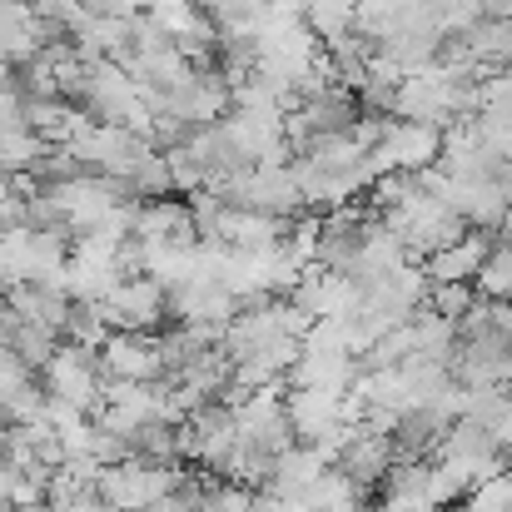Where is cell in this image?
<instances>
[{
    "label": "cell",
    "mask_w": 512,
    "mask_h": 512,
    "mask_svg": "<svg viewBox=\"0 0 512 512\" xmlns=\"http://www.w3.org/2000/svg\"><path fill=\"white\" fill-rule=\"evenodd\" d=\"M433 150H438V130L413 120L408 130H393V135H388L383 165H423V160H433Z\"/></svg>",
    "instance_id": "obj_1"
},
{
    "label": "cell",
    "mask_w": 512,
    "mask_h": 512,
    "mask_svg": "<svg viewBox=\"0 0 512 512\" xmlns=\"http://www.w3.org/2000/svg\"><path fill=\"white\" fill-rule=\"evenodd\" d=\"M483 259H488V244L483 239H453V249H443L438 254V264H433V274L443 279V284H463V279H473L478 269H483Z\"/></svg>",
    "instance_id": "obj_2"
},
{
    "label": "cell",
    "mask_w": 512,
    "mask_h": 512,
    "mask_svg": "<svg viewBox=\"0 0 512 512\" xmlns=\"http://www.w3.org/2000/svg\"><path fill=\"white\" fill-rule=\"evenodd\" d=\"M473 512H512V473H493L473 488Z\"/></svg>",
    "instance_id": "obj_3"
},
{
    "label": "cell",
    "mask_w": 512,
    "mask_h": 512,
    "mask_svg": "<svg viewBox=\"0 0 512 512\" xmlns=\"http://www.w3.org/2000/svg\"><path fill=\"white\" fill-rule=\"evenodd\" d=\"M348 468H353L358 478H378V473H388V443H383V438H368L363 448H353Z\"/></svg>",
    "instance_id": "obj_4"
},
{
    "label": "cell",
    "mask_w": 512,
    "mask_h": 512,
    "mask_svg": "<svg viewBox=\"0 0 512 512\" xmlns=\"http://www.w3.org/2000/svg\"><path fill=\"white\" fill-rule=\"evenodd\" d=\"M478 274H483V289H488V294H512V249L488 254Z\"/></svg>",
    "instance_id": "obj_5"
}]
</instances>
